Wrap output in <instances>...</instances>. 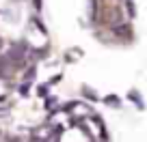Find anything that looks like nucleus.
I'll use <instances>...</instances> for the list:
<instances>
[{
    "label": "nucleus",
    "instance_id": "2",
    "mask_svg": "<svg viewBox=\"0 0 147 142\" xmlns=\"http://www.w3.org/2000/svg\"><path fill=\"white\" fill-rule=\"evenodd\" d=\"M104 103H110V105H119L121 101H119V97H115V95H108V97H104Z\"/></svg>",
    "mask_w": 147,
    "mask_h": 142
},
{
    "label": "nucleus",
    "instance_id": "4",
    "mask_svg": "<svg viewBox=\"0 0 147 142\" xmlns=\"http://www.w3.org/2000/svg\"><path fill=\"white\" fill-rule=\"evenodd\" d=\"M28 93H30V82L20 84V95H28Z\"/></svg>",
    "mask_w": 147,
    "mask_h": 142
},
{
    "label": "nucleus",
    "instance_id": "5",
    "mask_svg": "<svg viewBox=\"0 0 147 142\" xmlns=\"http://www.w3.org/2000/svg\"><path fill=\"white\" fill-rule=\"evenodd\" d=\"M84 95H87V97H89V99H93V101H95V99H97V95H95V93H93V91H89V88H87V86H84Z\"/></svg>",
    "mask_w": 147,
    "mask_h": 142
},
{
    "label": "nucleus",
    "instance_id": "7",
    "mask_svg": "<svg viewBox=\"0 0 147 142\" xmlns=\"http://www.w3.org/2000/svg\"><path fill=\"white\" fill-rule=\"evenodd\" d=\"M35 9H41V0H35Z\"/></svg>",
    "mask_w": 147,
    "mask_h": 142
},
{
    "label": "nucleus",
    "instance_id": "3",
    "mask_svg": "<svg viewBox=\"0 0 147 142\" xmlns=\"http://www.w3.org/2000/svg\"><path fill=\"white\" fill-rule=\"evenodd\" d=\"M37 93H39V97H48V93H50V84H41Z\"/></svg>",
    "mask_w": 147,
    "mask_h": 142
},
{
    "label": "nucleus",
    "instance_id": "6",
    "mask_svg": "<svg viewBox=\"0 0 147 142\" xmlns=\"http://www.w3.org/2000/svg\"><path fill=\"white\" fill-rule=\"evenodd\" d=\"M52 103H56V99L54 97H48L46 99V108H52Z\"/></svg>",
    "mask_w": 147,
    "mask_h": 142
},
{
    "label": "nucleus",
    "instance_id": "1",
    "mask_svg": "<svg viewBox=\"0 0 147 142\" xmlns=\"http://www.w3.org/2000/svg\"><path fill=\"white\" fill-rule=\"evenodd\" d=\"M35 75H37V69H35V67L26 69V73H24V82H32V80H35Z\"/></svg>",
    "mask_w": 147,
    "mask_h": 142
},
{
    "label": "nucleus",
    "instance_id": "8",
    "mask_svg": "<svg viewBox=\"0 0 147 142\" xmlns=\"http://www.w3.org/2000/svg\"><path fill=\"white\" fill-rule=\"evenodd\" d=\"M2 101H5V97H2V95H0V103H2Z\"/></svg>",
    "mask_w": 147,
    "mask_h": 142
}]
</instances>
